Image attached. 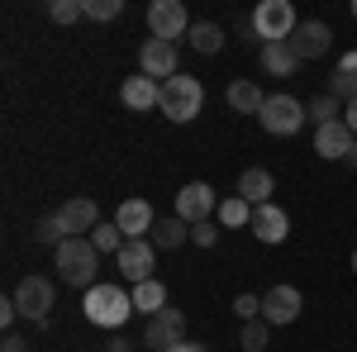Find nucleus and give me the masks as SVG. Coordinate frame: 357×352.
I'll return each mask as SVG.
<instances>
[{"instance_id":"1","label":"nucleus","mask_w":357,"mask_h":352,"mask_svg":"<svg viewBox=\"0 0 357 352\" xmlns=\"http://www.w3.org/2000/svg\"><path fill=\"white\" fill-rule=\"evenodd\" d=\"M82 314L100 328H119V324H129V314H134V296L124 286H114V281H96L82 300Z\"/></svg>"},{"instance_id":"2","label":"nucleus","mask_w":357,"mask_h":352,"mask_svg":"<svg viewBox=\"0 0 357 352\" xmlns=\"http://www.w3.org/2000/svg\"><path fill=\"white\" fill-rule=\"evenodd\" d=\"M53 267L67 286L91 291V286H96V271H100V252L91 247V238H67V243L53 247Z\"/></svg>"},{"instance_id":"3","label":"nucleus","mask_w":357,"mask_h":352,"mask_svg":"<svg viewBox=\"0 0 357 352\" xmlns=\"http://www.w3.org/2000/svg\"><path fill=\"white\" fill-rule=\"evenodd\" d=\"M200 105H205V86L195 82V77H172V82H162V114L172 119V124H191L195 114H200Z\"/></svg>"},{"instance_id":"4","label":"nucleus","mask_w":357,"mask_h":352,"mask_svg":"<svg viewBox=\"0 0 357 352\" xmlns=\"http://www.w3.org/2000/svg\"><path fill=\"white\" fill-rule=\"evenodd\" d=\"M305 119H310V109L296 100V95H267V105H262V114H257V124L267 129V134L276 138H291V134H301L305 129Z\"/></svg>"},{"instance_id":"5","label":"nucleus","mask_w":357,"mask_h":352,"mask_svg":"<svg viewBox=\"0 0 357 352\" xmlns=\"http://www.w3.org/2000/svg\"><path fill=\"white\" fill-rule=\"evenodd\" d=\"M296 10H291V0H262L257 10H252V33L262 38V43H286L291 33H296Z\"/></svg>"},{"instance_id":"6","label":"nucleus","mask_w":357,"mask_h":352,"mask_svg":"<svg viewBox=\"0 0 357 352\" xmlns=\"http://www.w3.org/2000/svg\"><path fill=\"white\" fill-rule=\"evenodd\" d=\"M53 281L48 276H24L20 286H15V305H20V314H24L29 324H48V314H53Z\"/></svg>"},{"instance_id":"7","label":"nucleus","mask_w":357,"mask_h":352,"mask_svg":"<svg viewBox=\"0 0 357 352\" xmlns=\"http://www.w3.org/2000/svg\"><path fill=\"white\" fill-rule=\"evenodd\" d=\"M176 343H186V314H181L176 305H167L162 314H153V319L143 324V348L172 352Z\"/></svg>"},{"instance_id":"8","label":"nucleus","mask_w":357,"mask_h":352,"mask_svg":"<svg viewBox=\"0 0 357 352\" xmlns=\"http://www.w3.org/2000/svg\"><path fill=\"white\" fill-rule=\"evenodd\" d=\"M114 267H119V276H124L129 286L153 281V267H158V247H153V238H129V243L119 247Z\"/></svg>"},{"instance_id":"9","label":"nucleus","mask_w":357,"mask_h":352,"mask_svg":"<svg viewBox=\"0 0 357 352\" xmlns=\"http://www.w3.org/2000/svg\"><path fill=\"white\" fill-rule=\"evenodd\" d=\"M148 29H153V38L176 43V38L191 33V15H186L181 0H153V5H148Z\"/></svg>"},{"instance_id":"10","label":"nucleus","mask_w":357,"mask_h":352,"mask_svg":"<svg viewBox=\"0 0 357 352\" xmlns=\"http://www.w3.org/2000/svg\"><path fill=\"white\" fill-rule=\"evenodd\" d=\"M215 205H220V195L210 181H191V186L176 190V219H186V224H205L215 215Z\"/></svg>"},{"instance_id":"11","label":"nucleus","mask_w":357,"mask_h":352,"mask_svg":"<svg viewBox=\"0 0 357 352\" xmlns=\"http://www.w3.org/2000/svg\"><path fill=\"white\" fill-rule=\"evenodd\" d=\"M138 72L153 77V82H172V77H181V72H176V43L143 38V48H138Z\"/></svg>"},{"instance_id":"12","label":"nucleus","mask_w":357,"mask_h":352,"mask_svg":"<svg viewBox=\"0 0 357 352\" xmlns=\"http://www.w3.org/2000/svg\"><path fill=\"white\" fill-rule=\"evenodd\" d=\"M291 48H296V57H301V62L324 57L333 48V29L324 24V20H301V24H296V33H291Z\"/></svg>"},{"instance_id":"13","label":"nucleus","mask_w":357,"mask_h":352,"mask_svg":"<svg viewBox=\"0 0 357 352\" xmlns=\"http://www.w3.org/2000/svg\"><path fill=\"white\" fill-rule=\"evenodd\" d=\"M301 305H305L301 291L281 281V286H272V291L262 296V319H267V324H296V319H301Z\"/></svg>"},{"instance_id":"14","label":"nucleus","mask_w":357,"mask_h":352,"mask_svg":"<svg viewBox=\"0 0 357 352\" xmlns=\"http://www.w3.org/2000/svg\"><path fill=\"white\" fill-rule=\"evenodd\" d=\"M353 143H357V134L343 124V119H333V124H319V129H314V153L329 158V162H348Z\"/></svg>"},{"instance_id":"15","label":"nucleus","mask_w":357,"mask_h":352,"mask_svg":"<svg viewBox=\"0 0 357 352\" xmlns=\"http://www.w3.org/2000/svg\"><path fill=\"white\" fill-rule=\"evenodd\" d=\"M57 224L67 229V238H91V229L100 224V210H96V200L77 195V200H67V205L57 210Z\"/></svg>"},{"instance_id":"16","label":"nucleus","mask_w":357,"mask_h":352,"mask_svg":"<svg viewBox=\"0 0 357 352\" xmlns=\"http://www.w3.org/2000/svg\"><path fill=\"white\" fill-rule=\"evenodd\" d=\"M114 224L124 229V238H153L158 215H153V205H148V200H124V205L114 210Z\"/></svg>"},{"instance_id":"17","label":"nucleus","mask_w":357,"mask_h":352,"mask_svg":"<svg viewBox=\"0 0 357 352\" xmlns=\"http://www.w3.org/2000/svg\"><path fill=\"white\" fill-rule=\"evenodd\" d=\"M119 100L138 114H148V109H162V82H153V77H129V82L119 86Z\"/></svg>"},{"instance_id":"18","label":"nucleus","mask_w":357,"mask_h":352,"mask_svg":"<svg viewBox=\"0 0 357 352\" xmlns=\"http://www.w3.org/2000/svg\"><path fill=\"white\" fill-rule=\"evenodd\" d=\"M248 229L257 234V243H286V234H291V215H286L281 205H257Z\"/></svg>"},{"instance_id":"19","label":"nucleus","mask_w":357,"mask_h":352,"mask_svg":"<svg viewBox=\"0 0 357 352\" xmlns=\"http://www.w3.org/2000/svg\"><path fill=\"white\" fill-rule=\"evenodd\" d=\"M272 190H276V176L267 167H248L243 176H238V190L234 195H243L248 205L257 210V205H272Z\"/></svg>"},{"instance_id":"20","label":"nucleus","mask_w":357,"mask_h":352,"mask_svg":"<svg viewBox=\"0 0 357 352\" xmlns=\"http://www.w3.org/2000/svg\"><path fill=\"white\" fill-rule=\"evenodd\" d=\"M262 72L267 77H296V67H301V57H296V48H291V38L286 43H262Z\"/></svg>"},{"instance_id":"21","label":"nucleus","mask_w":357,"mask_h":352,"mask_svg":"<svg viewBox=\"0 0 357 352\" xmlns=\"http://www.w3.org/2000/svg\"><path fill=\"white\" fill-rule=\"evenodd\" d=\"M329 95H333V100H343V105H353V100H357V53L338 57V72L329 77Z\"/></svg>"},{"instance_id":"22","label":"nucleus","mask_w":357,"mask_h":352,"mask_svg":"<svg viewBox=\"0 0 357 352\" xmlns=\"http://www.w3.org/2000/svg\"><path fill=\"white\" fill-rule=\"evenodd\" d=\"M224 100L238 109V114H262V105H267V95H262L257 82H234L229 91H224Z\"/></svg>"},{"instance_id":"23","label":"nucleus","mask_w":357,"mask_h":352,"mask_svg":"<svg viewBox=\"0 0 357 352\" xmlns=\"http://www.w3.org/2000/svg\"><path fill=\"white\" fill-rule=\"evenodd\" d=\"M129 296H134V314H148V319H153V314H162V309H167V286L158 281V276L143 281V286H134Z\"/></svg>"},{"instance_id":"24","label":"nucleus","mask_w":357,"mask_h":352,"mask_svg":"<svg viewBox=\"0 0 357 352\" xmlns=\"http://www.w3.org/2000/svg\"><path fill=\"white\" fill-rule=\"evenodd\" d=\"M186 238H191V229H186V219H158V229H153V247H158V252H172V247H181L186 243Z\"/></svg>"},{"instance_id":"25","label":"nucleus","mask_w":357,"mask_h":352,"mask_svg":"<svg viewBox=\"0 0 357 352\" xmlns=\"http://www.w3.org/2000/svg\"><path fill=\"white\" fill-rule=\"evenodd\" d=\"M124 243H129V238H124V229H119V224H96V229H91V247H96L100 257H105V252L119 257V247H124Z\"/></svg>"},{"instance_id":"26","label":"nucleus","mask_w":357,"mask_h":352,"mask_svg":"<svg viewBox=\"0 0 357 352\" xmlns=\"http://www.w3.org/2000/svg\"><path fill=\"white\" fill-rule=\"evenodd\" d=\"M186 38H191V48L195 53H220L224 48V33H220V24H210V20H200V24H191V33H186Z\"/></svg>"},{"instance_id":"27","label":"nucleus","mask_w":357,"mask_h":352,"mask_svg":"<svg viewBox=\"0 0 357 352\" xmlns=\"http://www.w3.org/2000/svg\"><path fill=\"white\" fill-rule=\"evenodd\" d=\"M220 224H224V229H248V224H252V205H248L243 195L220 200Z\"/></svg>"},{"instance_id":"28","label":"nucleus","mask_w":357,"mask_h":352,"mask_svg":"<svg viewBox=\"0 0 357 352\" xmlns=\"http://www.w3.org/2000/svg\"><path fill=\"white\" fill-rule=\"evenodd\" d=\"M338 105H343V100H333L329 91H324V95H314V100H310V119H314V129H319V124H333V119H343V114H338Z\"/></svg>"},{"instance_id":"29","label":"nucleus","mask_w":357,"mask_h":352,"mask_svg":"<svg viewBox=\"0 0 357 352\" xmlns=\"http://www.w3.org/2000/svg\"><path fill=\"white\" fill-rule=\"evenodd\" d=\"M86 20H96V24H110V20H119L124 15V0H82Z\"/></svg>"},{"instance_id":"30","label":"nucleus","mask_w":357,"mask_h":352,"mask_svg":"<svg viewBox=\"0 0 357 352\" xmlns=\"http://www.w3.org/2000/svg\"><path fill=\"white\" fill-rule=\"evenodd\" d=\"M267 319H252V324H243V333H238V348L243 352H262L267 348V343H272V338H267Z\"/></svg>"},{"instance_id":"31","label":"nucleus","mask_w":357,"mask_h":352,"mask_svg":"<svg viewBox=\"0 0 357 352\" xmlns=\"http://www.w3.org/2000/svg\"><path fill=\"white\" fill-rule=\"evenodd\" d=\"M33 243H48V247L67 243V229L57 224V215H48V219H38V224H33Z\"/></svg>"},{"instance_id":"32","label":"nucleus","mask_w":357,"mask_h":352,"mask_svg":"<svg viewBox=\"0 0 357 352\" xmlns=\"http://www.w3.org/2000/svg\"><path fill=\"white\" fill-rule=\"evenodd\" d=\"M48 20L53 24H77V20H86V10H82V0H53L48 5Z\"/></svg>"},{"instance_id":"33","label":"nucleus","mask_w":357,"mask_h":352,"mask_svg":"<svg viewBox=\"0 0 357 352\" xmlns=\"http://www.w3.org/2000/svg\"><path fill=\"white\" fill-rule=\"evenodd\" d=\"M234 314H238L243 324H252V319H262V300H257V296H248V291H243V296L234 300Z\"/></svg>"},{"instance_id":"34","label":"nucleus","mask_w":357,"mask_h":352,"mask_svg":"<svg viewBox=\"0 0 357 352\" xmlns=\"http://www.w3.org/2000/svg\"><path fill=\"white\" fill-rule=\"evenodd\" d=\"M191 243L195 247H215L220 243V229H215L210 219H205V224H191Z\"/></svg>"},{"instance_id":"35","label":"nucleus","mask_w":357,"mask_h":352,"mask_svg":"<svg viewBox=\"0 0 357 352\" xmlns=\"http://www.w3.org/2000/svg\"><path fill=\"white\" fill-rule=\"evenodd\" d=\"M0 352H29V338H20V333H5Z\"/></svg>"},{"instance_id":"36","label":"nucleus","mask_w":357,"mask_h":352,"mask_svg":"<svg viewBox=\"0 0 357 352\" xmlns=\"http://www.w3.org/2000/svg\"><path fill=\"white\" fill-rule=\"evenodd\" d=\"M15 319H20V305H15V296H10V300H5V305H0V324L10 328V324H15Z\"/></svg>"},{"instance_id":"37","label":"nucleus","mask_w":357,"mask_h":352,"mask_svg":"<svg viewBox=\"0 0 357 352\" xmlns=\"http://www.w3.org/2000/svg\"><path fill=\"white\" fill-rule=\"evenodd\" d=\"M343 124H348V129L357 134V100H353V105H343Z\"/></svg>"},{"instance_id":"38","label":"nucleus","mask_w":357,"mask_h":352,"mask_svg":"<svg viewBox=\"0 0 357 352\" xmlns=\"http://www.w3.org/2000/svg\"><path fill=\"white\" fill-rule=\"evenodd\" d=\"M172 352H210V348H205V343H176Z\"/></svg>"},{"instance_id":"39","label":"nucleus","mask_w":357,"mask_h":352,"mask_svg":"<svg viewBox=\"0 0 357 352\" xmlns=\"http://www.w3.org/2000/svg\"><path fill=\"white\" fill-rule=\"evenodd\" d=\"M105 352H134V343H124V338H119V343H110Z\"/></svg>"},{"instance_id":"40","label":"nucleus","mask_w":357,"mask_h":352,"mask_svg":"<svg viewBox=\"0 0 357 352\" xmlns=\"http://www.w3.org/2000/svg\"><path fill=\"white\" fill-rule=\"evenodd\" d=\"M348 167H353V171H357V143H353V153H348Z\"/></svg>"},{"instance_id":"41","label":"nucleus","mask_w":357,"mask_h":352,"mask_svg":"<svg viewBox=\"0 0 357 352\" xmlns=\"http://www.w3.org/2000/svg\"><path fill=\"white\" fill-rule=\"evenodd\" d=\"M353 271H357V247H353Z\"/></svg>"},{"instance_id":"42","label":"nucleus","mask_w":357,"mask_h":352,"mask_svg":"<svg viewBox=\"0 0 357 352\" xmlns=\"http://www.w3.org/2000/svg\"><path fill=\"white\" fill-rule=\"evenodd\" d=\"M353 20H357V0H353Z\"/></svg>"}]
</instances>
